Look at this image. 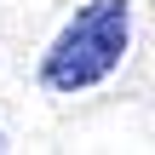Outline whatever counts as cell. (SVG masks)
<instances>
[{"mask_svg": "<svg viewBox=\"0 0 155 155\" xmlns=\"http://www.w3.org/2000/svg\"><path fill=\"white\" fill-rule=\"evenodd\" d=\"M127 35H132L127 0H92V6H81L63 23V35L52 40V52L40 63V81L52 92H86V86L109 81L121 52H127Z\"/></svg>", "mask_w": 155, "mask_h": 155, "instance_id": "6da1fadb", "label": "cell"}]
</instances>
